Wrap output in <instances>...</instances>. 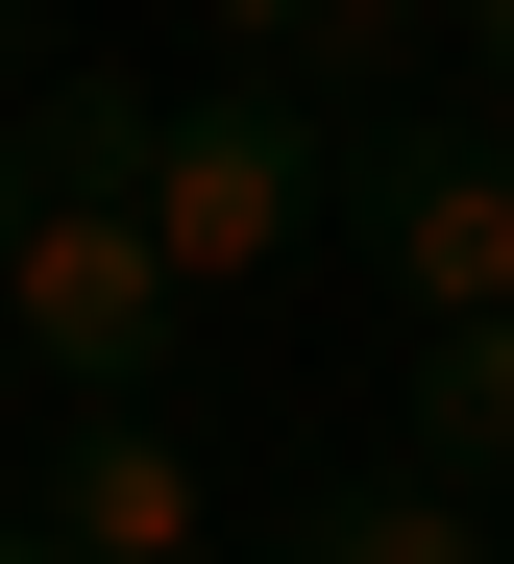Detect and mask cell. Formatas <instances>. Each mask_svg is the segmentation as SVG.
Returning a JSON list of instances; mask_svg holds the SVG:
<instances>
[{"label":"cell","mask_w":514,"mask_h":564,"mask_svg":"<svg viewBox=\"0 0 514 564\" xmlns=\"http://www.w3.org/2000/svg\"><path fill=\"white\" fill-rule=\"evenodd\" d=\"M392 466L514 491V319H417V368H392Z\"/></svg>","instance_id":"obj_5"},{"label":"cell","mask_w":514,"mask_h":564,"mask_svg":"<svg viewBox=\"0 0 514 564\" xmlns=\"http://www.w3.org/2000/svg\"><path fill=\"white\" fill-rule=\"evenodd\" d=\"M123 197H147V246H172V295H270V270L343 221V148H319L294 74H196V99L147 123Z\"/></svg>","instance_id":"obj_1"},{"label":"cell","mask_w":514,"mask_h":564,"mask_svg":"<svg viewBox=\"0 0 514 564\" xmlns=\"http://www.w3.org/2000/svg\"><path fill=\"white\" fill-rule=\"evenodd\" d=\"M294 564H514V540H490V491L392 466V491H319V540H294Z\"/></svg>","instance_id":"obj_7"},{"label":"cell","mask_w":514,"mask_h":564,"mask_svg":"<svg viewBox=\"0 0 514 564\" xmlns=\"http://www.w3.org/2000/svg\"><path fill=\"white\" fill-rule=\"evenodd\" d=\"M343 221H368V270L417 319H514V123H466V99L368 123L343 148Z\"/></svg>","instance_id":"obj_3"},{"label":"cell","mask_w":514,"mask_h":564,"mask_svg":"<svg viewBox=\"0 0 514 564\" xmlns=\"http://www.w3.org/2000/svg\"><path fill=\"white\" fill-rule=\"evenodd\" d=\"M172 319H196V295H172V246H147L123 172H50V197L0 221V344H25V393H50V417H98Z\"/></svg>","instance_id":"obj_2"},{"label":"cell","mask_w":514,"mask_h":564,"mask_svg":"<svg viewBox=\"0 0 514 564\" xmlns=\"http://www.w3.org/2000/svg\"><path fill=\"white\" fill-rule=\"evenodd\" d=\"M0 564H50V516H0Z\"/></svg>","instance_id":"obj_10"},{"label":"cell","mask_w":514,"mask_h":564,"mask_svg":"<svg viewBox=\"0 0 514 564\" xmlns=\"http://www.w3.org/2000/svg\"><path fill=\"white\" fill-rule=\"evenodd\" d=\"M466 50H490V74H514V0H466Z\"/></svg>","instance_id":"obj_9"},{"label":"cell","mask_w":514,"mask_h":564,"mask_svg":"<svg viewBox=\"0 0 514 564\" xmlns=\"http://www.w3.org/2000/svg\"><path fill=\"white\" fill-rule=\"evenodd\" d=\"M50 564H221V466H196L147 393H98V417H50Z\"/></svg>","instance_id":"obj_4"},{"label":"cell","mask_w":514,"mask_h":564,"mask_svg":"<svg viewBox=\"0 0 514 564\" xmlns=\"http://www.w3.org/2000/svg\"><path fill=\"white\" fill-rule=\"evenodd\" d=\"M25 74H50V50H25V0H0V123H25Z\"/></svg>","instance_id":"obj_8"},{"label":"cell","mask_w":514,"mask_h":564,"mask_svg":"<svg viewBox=\"0 0 514 564\" xmlns=\"http://www.w3.org/2000/svg\"><path fill=\"white\" fill-rule=\"evenodd\" d=\"M196 25H221V74H294V99H319V74L417 50V0H196Z\"/></svg>","instance_id":"obj_6"},{"label":"cell","mask_w":514,"mask_h":564,"mask_svg":"<svg viewBox=\"0 0 514 564\" xmlns=\"http://www.w3.org/2000/svg\"><path fill=\"white\" fill-rule=\"evenodd\" d=\"M0 221H25V148H0Z\"/></svg>","instance_id":"obj_11"}]
</instances>
